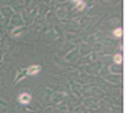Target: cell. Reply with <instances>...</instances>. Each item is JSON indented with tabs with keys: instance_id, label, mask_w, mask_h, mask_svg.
Here are the masks:
<instances>
[{
	"instance_id": "4",
	"label": "cell",
	"mask_w": 126,
	"mask_h": 113,
	"mask_svg": "<svg viewBox=\"0 0 126 113\" xmlns=\"http://www.w3.org/2000/svg\"><path fill=\"white\" fill-rule=\"evenodd\" d=\"M122 60H123V59H122V54H116V56H115V62H116V63H122Z\"/></svg>"
},
{
	"instance_id": "3",
	"label": "cell",
	"mask_w": 126,
	"mask_h": 113,
	"mask_svg": "<svg viewBox=\"0 0 126 113\" xmlns=\"http://www.w3.org/2000/svg\"><path fill=\"white\" fill-rule=\"evenodd\" d=\"M113 34H115L116 37H122V34H123V30H122L120 27H118V29H115V32H113Z\"/></svg>"
},
{
	"instance_id": "1",
	"label": "cell",
	"mask_w": 126,
	"mask_h": 113,
	"mask_svg": "<svg viewBox=\"0 0 126 113\" xmlns=\"http://www.w3.org/2000/svg\"><path fill=\"white\" fill-rule=\"evenodd\" d=\"M30 99H32L30 93H22V95L19 96V102L23 103V105H27V103L30 102Z\"/></svg>"
},
{
	"instance_id": "2",
	"label": "cell",
	"mask_w": 126,
	"mask_h": 113,
	"mask_svg": "<svg viewBox=\"0 0 126 113\" xmlns=\"http://www.w3.org/2000/svg\"><path fill=\"white\" fill-rule=\"evenodd\" d=\"M39 72H40V66H30V67H29V69H27V70H26V73H27V75H37V73H39Z\"/></svg>"
}]
</instances>
